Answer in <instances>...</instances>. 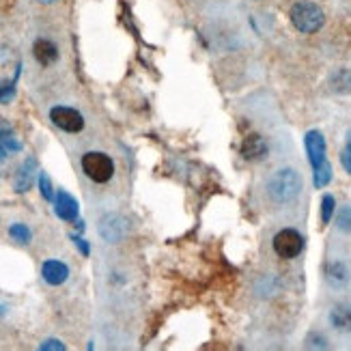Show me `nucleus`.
I'll return each mask as SVG.
<instances>
[{
    "instance_id": "nucleus-1",
    "label": "nucleus",
    "mask_w": 351,
    "mask_h": 351,
    "mask_svg": "<svg viewBox=\"0 0 351 351\" xmlns=\"http://www.w3.org/2000/svg\"><path fill=\"white\" fill-rule=\"evenodd\" d=\"M302 190V179L293 169H280L267 181V196L274 203H291Z\"/></svg>"
},
{
    "instance_id": "nucleus-2",
    "label": "nucleus",
    "mask_w": 351,
    "mask_h": 351,
    "mask_svg": "<svg viewBox=\"0 0 351 351\" xmlns=\"http://www.w3.org/2000/svg\"><path fill=\"white\" fill-rule=\"evenodd\" d=\"M289 18H291V24L300 30V33H317L319 28L324 26L326 22V15L322 11V7L311 3V0H300L291 7L289 11Z\"/></svg>"
},
{
    "instance_id": "nucleus-3",
    "label": "nucleus",
    "mask_w": 351,
    "mask_h": 351,
    "mask_svg": "<svg viewBox=\"0 0 351 351\" xmlns=\"http://www.w3.org/2000/svg\"><path fill=\"white\" fill-rule=\"evenodd\" d=\"M82 171L95 183H106L114 175V162L106 154H99V151H88V154L82 156Z\"/></svg>"
},
{
    "instance_id": "nucleus-4",
    "label": "nucleus",
    "mask_w": 351,
    "mask_h": 351,
    "mask_svg": "<svg viewBox=\"0 0 351 351\" xmlns=\"http://www.w3.org/2000/svg\"><path fill=\"white\" fill-rule=\"evenodd\" d=\"M274 250L282 258H295L304 250V237L295 228H282V231L274 237Z\"/></svg>"
},
{
    "instance_id": "nucleus-5",
    "label": "nucleus",
    "mask_w": 351,
    "mask_h": 351,
    "mask_svg": "<svg viewBox=\"0 0 351 351\" xmlns=\"http://www.w3.org/2000/svg\"><path fill=\"white\" fill-rule=\"evenodd\" d=\"M50 119L56 128H60L63 132H69V134H78L84 130L82 114L75 108H69V106H56V108H52Z\"/></svg>"
},
{
    "instance_id": "nucleus-6",
    "label": "nucleus",
    "mask_w": 351,
    "mask_h": 351,
    "mask_svg": "<svg viewBox=\"0 0 351 351\" xmlns=\"http://www.w3.org/2000/svg\"><path fill=\"white\" fill-rule=\"evenodd\" d=\"M304 145H306V154H308V162L313 166V171L319 169L324 162H328L326 158V138H324V134L322 132H308L306 134V138H304Z\"/></svg>"
},
{
    "instance_id": "nucleus-7",
    "label": "nucleus",
    "mask_w": 351,
    "mask_h": 351,
    "mask_svg": "<svg viewBox=\"0 0 351 351\" xmlns=\"http://www.w3.org/2000/svg\"><path fill=\"white\" fill-rule=\"evenodd\" d=\"M54 211L60 220L65 222H75L78 220V201L65 190H58L54 196Z\"/></svg>"
},
{
    "instance_id": "nucleus-8",
    "label": "nucleus",
    "mask_w": 351,
    "mask_h": 351,
    "mask_svg": "<svg viewBox=\"0 0 351 351\" xmlns=\"http://www.w3.org/2000/svg\"><path fill=\"white\" fill-rule=\"evenodd\" d=\"M22 149V143L18 141L13 128L7 121H0V164H3L11 154H18Z\"/></svg>"
},
{
    "instance_id": "nucleus-9",
    "label": "nucleus",
    "mask_w": 351,
    "mask_h": 351,
    "mask_svg": "<svg viewBox=\"0 0 351 351\" xmlns=\"http://www.w3.org/2000/svg\"><path fill=\"white\" fill-rule=\"evenodd\" d=\"M41 276L48 285L58 287V285H63L69 278V267L65 263H60V261H45L43 267H41Z\"/></svg>"
},
{
    "instance_id": "nucleus-10",
    "label": "nucleus",
    "mask_w": 351,
    "mask_h": 351,
    "mask_svg": "<svg viewBox=\"0 0 351 351\" xmlns=\"http://www.w3.org/2000/svg\"><path fill=\"white\" fill-rule=\"evenodd\" d=\"M267 154V143L261 134H250L241 143V156L246 160H261Z\"/></svg>"
},
{
    "instance_id": "nucleus-11",
    "label": "nucleus",
    "mask_w": 351,
    "mask_h": 351,
    "mask_svg": "<svg viewBox=\"0 0 351 351\" xmlns=\"http://www.w3.org/2000/svg\"><path fill=\"white\" fill-rule=\"evenodd\" d=\"M33 54H35V58L39 60L41 65H52L54 60L58 58L56 45H54L52 41H48V39H39V41H35V45H33Z\"/></svg>"
},
{
    "instance_id": "nucleus-12",
    "label": "nucleus",
    "mask_w": 351,
    "mask_h": 351,
    "mask_svg": "<svg viewBox=\"0 0 351 351\" xmlns=\"http://www.w3.org/2000/svg\"><path fill=\"white\" fill-rule=\"evenodd\" d=\"M35 169H37V162L33 158H28L20 166L18 175H15V192H26L30 188V183H33V177H35Z\"/></svg>"
},
{
    "instance_id": "nucleus-13",
    "label": "nucleus",
    "mask_w": 351,
    "mask_h": 351,
    "mask_svg": "<svg viewBox=\"0 0 351 351\" xmlns=\"http://www.w3.org/2000/svg\"><path fill=\"white\" fill-rule=\"evenodd\" d=\"M104 226H101V235L108 239V241H119L121 237L125 235V224L121 222L119 218H114V216H108V218H104V222H101Z\"/></svg>"
},
{
    "instance_id": "nucleus-14",
    "label": "nucleus",
    "mask_w": 351,
    "mask_h": 351,
    "mask_svg": "<svg viewBox=\"0 0 351 351\" xmlns=\"http://www.w3.org/2000/svg\"><path fill=\"white\" fill-rule=\"evenodd\" d=\"M330 322L339 332H351V306H334Z\"/></svg>"
},
{
    "instance_id": "nucleus-15",
    "label": "nucleus",
    "mask_w": 351,
    "mask_h": 351,
    "mask_svg": "<svg viewBox=\"0 0 351 351\" xmlns=\"http://www.w3.org/2000/svg\"><path fill=\"white\" fill-rule=\"evenodd\" d=\"M313 173H315V186L317 188H326L330 183V179H332V166H330V162H324Z\"/></svg>"
},
{
    "instance_id": "nucleus-16",
    "label": "nucleus",
    "mask_w": 351,
    "mask_h": 351,
    "mask_svg": "<svg viewBox=\"0 0 351 351\" xmlns=\"http://www.w3.org/2000/svg\"><path fill=\"white\" fill-rule=\"evenodd\" d=\"M9 235L18 243H30V237H33V233H30V228L26 224H13L9 228Z\"/></svg>"
},
{
    "instance_id": "nucleus-17",
    "label": "nucleus",
    "mask_w": 351,
    "mask_h": 351,
    "mask_svg": "<svg viewBox=\"0 0 351 351\" xmlns=\"http://www.w3.org/2000/svg\"><path fill=\"white\" fill-rule=\"evenodd\" d=\"M334 209H337V201H334L332 194H326L322 198V224H328L332 220Z\"/></svg>"
},
{
    "instance_id": "nucleus-18",
    "label": "nucleus",
    "mask_w": 351,
    "mask_h": 351,
    "mask_svg": "<svg viewBox=\"0 0 351 351\" xmlns=\"http://www.w3.org/2000/svg\"><path fill=\"white\" fill-rule=\"evenodd\" d=\"M328 278L332 282H345L347 280V267L343 263H332L328 267Z\"/></svg>"
},
{
    "instance_id": "nucleus-19",
    "label": "nucleus",
    "mask_w": 351,
    "mask_h": 351,
    "mask_svg": "<svg viewBox=\"0 0 351 351\" xmlns=\"http://www.w3.org/2000/svg\"><path fill=\"white\" fill-rule=\"evenodd\" d=\"M39 190H41V194H43V198L45 201H54V190H52V181H50V177L45 175V173H41L39 175Z\"/></svg>"
},
{
    "instance_id": "nucleus-20",
    "label": "nucleus",
    "mask_w": 351,
    "mask_h": 351,
    "mask_svg": "<svg viewBox=\"0 0 351 351\" xmlns=\"http://www.w3.org/2000/svg\"><path fill=\"white\" fill-rule=\"evenodd\" d=\"M341 164L345 166V171L351 175V130H349V134H347L345 149L341 151Z\"/></svg>"
},
{
    "instance_id": "nucleus-21",
    "label": "nucleus",
    "mask_w": 351,
    "mask_h": 351,
    "mask_svg": "<svg viewBox=\"0 0 351 351\" xmlns=\"http://www.w3.org/2000/svg\"><path fill=\"white\" fill-rule=\"evenodd\" d=\"M339 228L345 233H351V207H343L339 211Z\"/></svg>"
},
{
    "instance_id": "nucleus-22",
    "label": "nucleus",
    "mask_w": 351,
    "mask_h": 351,
    "mask_svg": "<svg viewBox=\"0 0 351 351\" xmlns=\"http://www.w3.org/2000/svg\"><path fill=\"white\" fill-rule=\"evenodd\" d=\"M39 349H58V351H63L65 349V345L60 343V341H56V339H50V341H45V343H41V347Z\"/></svg>"
},
{
    "instance_id": "nucleus-23",
    "label": "nucleus",
    "mask_w": 351,
    "mask_h": 351,
    "mask_svg": "<svg viewBox=\"0 0 351 351\" xmlns=\"http://www.w3.org/2000/svg\"><path fill=\"white\" fill-rule=\"evenodd\" d=\"M71 239L75 241V246H78V248L82 250V254H84V256H88V243H86V241H84L82 237H75V235H73Z\"/></svg>"
},
{
    "instance_id": "nucleus-24",
    "label": "nucleus",
    "mask_w": 351,
    "mask_h": 351,
    "mask_svg": "<svg viewBox=\"0 0 351 351\" xmlns=\"http://www.w3.org/2000/svg\"><path fill=\"white\" fill-rule=\"evenodd\" d=\"M39 3H43V5H50V3H56V0H39Z\"/></svg>"
},
{
    "instance_id": "nucleus-25",
    "label": "nucleus",
    "mask_w": 351,
    "mask_h": 351,
    "mask_svg": "<svg viewBox=\"0 0 351 351\" xmlns=\"http://www.w3.org/2000/svg\"><path fill=\"white\" fill-rule=\"evenodd\" d=\"M5 313V306H0V315H3Z\"/></svg>"
}]
</instances>
